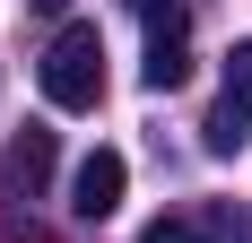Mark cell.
<instances>
[{"label":"cell","mask_w":252,"mask_h":243,"mask_svg":"<svg viewBox=\"0 0 252 243\" xmlns=\"http://www.w3.org/2000/svg\"><path fill=\"white\" fill-rule=\"evenodd\" d=\"M35 78H44V96L61 113H96L104 104V35L96 26H61L44 44V61H35Z\"/></svg>","instance_id":"1"},{"label":"cell","mask_w":252,"mask_h":243,"mask_svg":"<svg viewBox=\"0 0 252 243\" xmlns=\"http://www.w3.org/2000/svg\"><path fill=\"white\" fill-rule=\"evenodd\" d=\"M139 243H252V217L235 200H200V209H174V217H157Z\"/></svg>","instance_id":"2"},{"label":"cell","mask_w":252,"mask_h":243,"mask_svg":"<svg viewBox=\"0 0 252 243\" xmlns=\"http://www.w3.org/2000/svg\"><path fill=\"white\" fill-rule=\"evenodd\" d=\"M244 139H252V44H235L226 52V87H218V113H209V148L235 156Z\"/></svg>","instance_id":"3"},{"label":"cell","mask_w":252,"mask_h":243,"mask_svg":"<svg viewBox=\"0 0 252 243\" xmlns=\"http://www.w3.org/2000/svg\"><path fill=\"white\" fill-rule=\"evenodd\" d=\"M122 182H130L122 148H96V156L78 165V182H70V209H78L87 226H96V217H113V209H122Z\"/></svg>","instance_id":"4"},{"label":"cell","mask_w":252,"mask_h":243,"mask_svg":"<svg viewBox=\"0 0 252 243\" xmlns=\"http://www.w3.org/2000/svg\"><path fill=\"white\" fill-rule=\"evenodd\" d=\"M157 96H174L191 78V52H183V9H148V70H139Z\"/></svg>","instance_id":"5"},{"label":"cell","mask_w":252,"mask_h":243,"mask_svg":"<svg viewBox=\"0 0 252 243\" xmlns=\"http://www.w3.org/2000/svg\"><path fill=\"white\" fill-rule=\"evenodd\" d=\"M44 174H52V130H18L0 148V182L9 191H44Z\"/></svg>","instance_id":"6"},{"label":"cell","mask_w":252,"mask_h":243,"mask_svg":"<svg viewBox=\"0 0 252 243\" xmlns=\"http://www.w3.org/2000/svg\"><path fill=\"white\" fill-rule=\"evenodd\" d=\"M35 9H44V18H61V9H70V0H35Z\"/></svg>","instance_id":"7"}]
</instances>
